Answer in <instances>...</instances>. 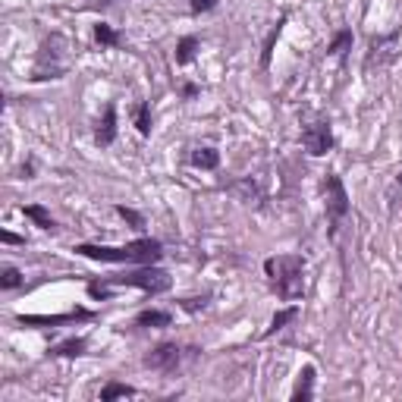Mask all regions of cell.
Wrapping results in <instances>:
<instances>
[{
	"label": "cell",
	"instance_id": "cell-1",
	"mask_svg": "<svg viewBox=\"0 0 402 402\" xmlns=\"http://www.w3.org/2000/svg\"><path fill=\"white\" fill-rule=\"evenodd\" d=\"M82 258H91V261H104V264H157L164 258V245L157 239H136L129 245H76L72 249Z\"/></svg>",
	"mask_w": 402,
	"mask_h": 402
},
{
	"label": "cell",
	"instance_id": "cell-2",
	"mask_svg": "<svg viewBox=\"0 0 402 402\" xmlns=\"http://www.w3.org/2000/svg\"><path fill=\"white\" fill-rule=\"evenodd\" d=\"M264 273L280 299H302V292H305V261H302V254H273V258L264 261Z\"/></svg>",
	"mask_w": 402,
	"mask_h": 402
},
{
	"label": "cell",
	"instance_id": "cell-3",
	"mask_svg": "<svg viewBox=\"0 0 402 402\" xmlns=\"http://www.w3.org/2000/svg\"><path fill=\"white\" fill-rule=\"evenodd\" d=\"M70 72V41L60 32H53L38 48L35 70H32V82H48V79H63Z\"/></svg>",
	"mask_w": 402,
	"mask_h": 402
},
{
	"label": "cell",
	"instance_id": "cell-4",
	"mask_svg": "<svg viewBox=\"0 0 402 402\" xmlns=\"http://www.w3.org/2000/svg\"><path fill=\"white\" fill-rule=\"evenodd\" d=\"M100 283H107V286H132V290H142L145 296H160V292H167L173 286V280H170V273L160 271V267L142 264L138 271L119 273V277H104Z\"/></svg>",
	"mask_w": 402,
	"mask_h": 402
},
{
	"label": "cell",
	"instance_id": "cell-5",
	"mask_svg": "<svg viewBox=\"0 0 402 402\" xmlns=\"http://www.w3.org/2000/svg\"><path fill=\"white\" fill-rule=\"evenodd\" d=\"M324 195H327V223H330V236H337L339 223H343L346 214H349V195H346V186L337 173H327Z\"/></svg>",
	"mask_w": 402,
	"mask_h": 402
},
{
	"label": "cell",
	"instance_id": "cell-6",
	"mask_svg": "<svg viewBox=\"0 0 402 402\" xmlns=\"http://www.w3.org/2000/svg\"><path fill=\"white\" fill-rule=\"evenodd\" d=\"M302 145H305V151L311 154V157H324V154L333 148V129H330V123L318 119V123L305 126V129H302Z\"/></svg>",
	"mask_w": 402,
	"mask_h": 402
},
{
	"label": "cell",
	"instance_id": "cell-7",
	"mask_svg": "<svg viewBox=\"0 0 402 402\" xmlns=\"http://www.w3.org/2000/svg\"><path fill=\"white\" fill-rule=\"evenodd\" d=\"M179 361H183V349L176 343H160L145 355V368L160 371V374H173L179 368Z\"/></svg>",
	"mask_w": 402,
	"mask_h": 402
},
{
	"label": "cell",
	"instance_id": "cell-8",
	"mask_svg": "<svg viewBox=\"0 0 402 402\" xmlns=\"http://www.w3.org/2000/svg\"><path fill=\"white\" fill-rule=\"evenodd\" d=\"M76 318H91V311L85 308H76L70 314H19V324H32V327H53V324H66V320H76Z\"/></svg>",
	"mask_w": 402,
	"mask_h": 402
},
{
	"label": "cell",
	"instance_id": "cell-9",
	"mask_svg": "<svg viewBox=\"0 0 402 402\" xmlns=\"http://www.w3.org/2000/svg\"><path fill=\"white\" fill-rule=\"evenodd\" d=\"M95 142L100 148H110V145L117 142V107L113 104L104 107V119H100L98 129H95Z\"/></svg>",
	"mask_w": 402,
	"mask_h": 402
},
{
	"label": "cell",
	"instance_id": "cell-10",
	"mask_svg": "<svg viewBox=\"0 0 402 402\" xmlns=\"http://www.w3.org/2000/svg\"><path fill=\"white\" fill-rule=\"evenodd\" d=\"M314 396V365H305L299 371V384L292 390V402H308Z\"/></svg>",
	"mask_w": 402,
	"mask_h": 402
},
{
	"label": "cell",
	"instance_id": "cell-11",
	"mask_svg": "<svg viewBox=\"0 0 402 402\" xmlns=\"http://www.w3.org/2000/svg\"><path fill=\"white\" fill-rule=\"evenodd\" d=\"M189 160H192V167H198V170H217L220 167V151L201 145V148H192Z\"/></svg>",
	"mask_w": 402,
	"mask_h": 402
},
{
	"label": "cell",
	"instance_id": "cell-12",
	"mask_svg": "<svg viewBox=\"0 0 402 402\" xmlns=\"http://www.w3.org/2000/svg\"><path fill=\"white\" fill-rule=\"evenodd\" d=\"M85 339L82 337H72V339H63V343L51 346L48 355H53V358H79V355H85Z\"/></svg>",
	"mask_w": 402,
	"mask_h": 402
},
{
	"label": "cell",
	"instance_id": "cell-13",
	"mask_svg": "<svg viewBox=\"0 0 402 402\" xmlns=\"http://www.w3.org/2000/svg\"><path fill=\"white\" fill-rule=\"evenodd\" d=\"M170 324H173V314L160 311V308H145V311L136 314V327H170Z\"/></svg>",
	"mask_w": 402,
	"mask_h": 402
},
{
	"label": "cell",
	"instance_id": "cell-14",
	"mask_svg": "<svg viewBox=\"0 0 402 402\" xmlns=\"http://www.w3.org/2000/svg\"><path fill=\"white\" fill-rule=\"evenodd\" d=\"M22 214L32 220V223L38 226V230H48V233L57 230V223H53V217H51L48 211H44L41 205H25V207H22Z\"/></svg>",
	"mask_w": 402,
	"mask_h": 402
},
{
	"label": "cell",
	"instance_id": "cell-15",
	"mask_svg": "<svg viewBox=\"0 0 402 402\" xmlns=\"http://www.w3.org/2000/svg\"><path fill=\"white\" fill-rule=\"evenodd\" d=\"M296 318H299V305H290V308H283V311H277V314L271 318V327L264 330V339L273 337V333H280L286 324H290V320H296Z\"/></svg>",
	"mask_w": 402,
	"mask_h": 402
},
{
	"label": "cell",
	"instance_id": "cell-16",
	"mask_svg": "<svg viewBox=\"0 0 402 402\" xmlns=\"http://www.w3.org/2000/svg\"><path fill=\"white\" fill-rule=\"evenodd\" d=\"M195 51H198V38L195 35L179 38V44H176V66H189L192 60H195Z\"/></svg>",
	"mask_w": 402,
	"mask_h": 402
},
{
	"label": "cell",
	"instance_id": "cell-17",
	"mask_svg": "<svg viewBox=\"0 0 402 402\" xmlns=\"http://www.w3.org/2000/svg\"><path fill=\"white\" fill-rule=\"evenodd\" d=\"M349 51H352V29H339L337 35H333L327 53H330V57H346Z\"/></svg>",
	"mask_w": 402,
	"mask_h": 402
},
{
	"label": "cell",
	"instance_id": "cell-18",
	"mask_svg": "<svg viewBox=\"0 0 402 402\" xmlns=\"http://www.w3.org/2000/svg\"><path fill=\"white\" fill-rule=\"evenodd\" d=\"M136 387L129 384H119V380H110V384L100 390V402H110V399H119V396H136Z\"/></svg>",
	"mask_w": 402,
	"mask_h": 402
},
{
	"label": "cell",
	"instance_id": "cell-19",
	"mask_svg": "<svg viewBox=\"0 0 402 402\" xmlns=\"http://www.w3.org/2000/svg\"><path fill=\"white\" fill-rule=\"evenodd\" d=\"M95 41L100 44V48H119V35L113 32V25H107V22H98L95 25Z\"/></svg>",
	"mask_w": 402,
	"mask_h": 402
},
{
	"label": "cell",
	"instance_id": "cell-20",
	"mask_svg": "<svg viewBox=\"0 0 402 402\" xmlns=\"http://www.w3.org/2000/svg\"><path fill=\"white\" fill-rule=\"evenodd\" d=\"M132 117H136V129L142 132V136H151V107L145 104H136V110H132Z\"/></svg>",
	"mask_w": 402,
	"mask_h": 402
},
{
	"label": "cell",
	"instance_id": "cell-21",
	"mask_svg": "<svg viewBox=\"0 0 402 402\" xmlns=\"http://www.w3.org/2000/svg\"><path fill=\"white\" fill-rule=\"evenodd\" d=\"M283 25H286V16H280V19H277V25H273V29H271V35H267V41H264V53H261V66H267V63H271L273 44H277V38H280V32H283Z\"/></svg>",
	"mask_w": 402,
	"mask_h": 402
},
{
	"label": "cell",
	"instance_id": "cell-22",
	"mask_svg": "<svg viewBox=\"0 0 402 402\" xmlns=\"http://www.w3.org/2000/svg\"><path fill=\"white\" fill-rule=\"evenodd\" d=\"M22 283H25L22 273H19L13 264H6L4 271H0V290H19Z\"/></svg>",
	"mask_w": 402,
	"mask_h": 402
},
{
	"label": "cell",
	"instance_id": "cell-23",
	"mask_svg": "<svg viewBox=\"0 0 402 402\" xmlns=\"http://www.w3.org/2000/svg\"><path fill=\"white\" fill-rule=\"evenodd\" d=\"M207 302H211V292H205V296L183 299V302H179V308H183V311H189V314H195V311H205V308H207Z\"/></svg>",
	"mask_w": 402,
	"mask_h": 402
},
{
	"label": "cell",
	"instance_id": "cell-24",
	"mask_svg": "<svg viewBox=\"0 0 402 402\" xmlns=\"http://www.w3.org/2000/svg\"><path fill=\"white\" fill-rule=\"evenodd\" d=\"M117 214L126 220V223H132V230H142L145 226V217L138 211H132V207H126V205H117Z\"/></svg>",
	"mask_w": 402,
	"mask_h": 402
},
{
	"label": "cell",
	"instance_id": "cell-25",
	"mask_svg": "<svg viewBox=\"0 0 402 402\" xmlns=\"http://www.w3.org/2000/svg\"><path fill=\"white\" fill-rule=\"evenodd\" d=\"M217 0H192V13H211Z\"/></svg>",
	"mask_w": 402,
	"mask_h": 402
},
{
	"label": "cell",
	"instance_id": "cell-26",
	"mask_svg": "<svg viewBox=\"0 0 402 402\" xmlns=\"http://www.w3.org/2000/svg\"><path fill=\"white\" fill-rule=\"evenodd\" d=\"M0 239H4L6 245H25V239H22V236H16V233H10V230L0 233Z\"/></svg>",
	"mask_w": 402,
	"mask_h": 402
},
{
	"label": "cell",
	"instance_id": "cell-27",
	"mask_svg": "<svg viewBox=\"0 0 402 402\" xmlns=\"http://www.w3.org/2000/svg\"><path fill=\"white\" fill-rule=\"evenodd\" d=\"M195 95H198V85L186 82V85H183V98H186V100H192V98H195Z\"/></svg>",
	"mask_w": 402,
	"mask_h": 402
},
{
	"label": "cell",
	"instance_id": "cell-28",
	"mask_svg": "<svg viewBox=\"0 0 402 402\" xmlns=\"http://www.w3.org/2000/svg\"><path fill=\"white\" fill-rule=\"evenodd\" d=\"M19 173H22L25 179H32V176H35V164H32V160H25V164H22V170H19Z\"/></svg>",
	"mask_w": 402,
	"mask_h": 402
},
{
	"label": "cell",
	"instance_id": "cell-29",
	"mask_svg": "<svg viewBox=\"0 0 402 402\" xmlns=\"http://www.w3.org/2000/svg\"><path fill=\"white\" fill-rule=\"evenodd\" d=\"M396 179H399V186H402V170H399V176H396Z\"/></svg>",
	"mask_w": 402,
	"mask_h": 402
}]
</instances>
